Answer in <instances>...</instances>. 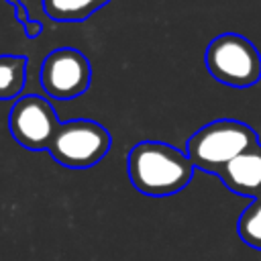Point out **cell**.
I'll list each match as a JSON object with an SVG mask.
<instances>
[{"label": "cell", "mask_w": 261, "mask_h": 261, "mask_svg": "<svg viewBox=\"0 0 261 261\" xmlns=\"http://www.w3.org/2000/svg\"><path fill=\"white\" fill-rule=\"evenodd\" d=\"M110 0H43V10L57 22H80L90 18Z\"/></svg>", "instance_id": "cell-8"}, {"label": "cell", "mask_w": 261, "mask_h": 261, "mask_svg": "<svg viewBox=\"0 0 261 261\" xmlns=\"http://www.w3.org/2000/svg\"><path fill=\"white\" fill-rule=\"evenodd\" d=\"M39 77L49 98L73 100L90 88L92 67L82 51L73 47H59L43 59Z\"/></svg>", "instance_id": "cell-6"}, {"label": "cell", "mask_w": 261, "mask_h": 261, "mask_svg": "<svg viewBox=\"0 0 261 261\" xmlns=\"http://www.w3.org/2000/svg\"><path fill=\"white\" fill-rule=\"evenodd\" d=\"M110 133L96 120H67L61 122L49 153L51 157L69 169L94 167L110 149Z\"/></svg>", "instance_id": "cell-4"}, {"label": "cell", "mask_w": 261, "mask_h": 261, "mask_svg": "<svg viewBox=\"0 0 261 261\" xmlns=\"http://www.w3.org/2000/svg\"><path fill=\"white\" fill-rule=\"evenodd\" d=\"M259 143L253 126L232 118H220L198 128L186 143V153L194 167L218 175V171L243 151Z\"/></svg>", "instance_id": "cell-2"}, {"label": "cell", "mask_w": 261, "mask_h": 261, "mask_svg": "<svg viewBox=\"0 0 261 261\" xmlns=\"http://www.w3.org/2000/svg\"><path fill=\"white\" fill-rule=\"evenodd\" d=\"M237 230L247 247L261 251V198L251 200L245 206V210L239 216Z\"/></svg>", "instance_id": "cell-10"}, {"label": "cell", "mask_w": 261, "mask_h": 261, "mask_svg": "<svg viewBox=\"0 0 261 261\" xmlns=\"http://www.w3.org/2000/svg\"><path fill=\"white\" fill-rule=\"evenodd\" d=\"M6 2H8V4L14 8V16H16V20H18L22 27H27V24L33 20V18L29 16V10H27V6H24L20 0H6Z\"/></svg>", "instance_id": "cell-11"}, {"label": "cell", "mask_w": 261, "mask_h": 261, "mask_svg": "<svg viewBox=\"0 0 261 261\" xmlns=\"http://www.w3.org/2000/svg\"><path fill=\"white\" fill-rule=\"evenodd\" d=\"M210 75L230 88H251L261 80V53L239 33L214 37L204 53Z\"/></svg>", "instance_id": "cell-3"}, {"label": "cell", "mask_w": 261, "mask_h": 261, "mask_svg": "<svg viewBox=\"0 0 261 261\" xmlns=\"http://www.w3.org/2000/svg\"><path fill=\"white\" fill-rule=\"evenodd\" d=\"M61 122L51 102L39 94H27L14 100L8 116L12 139L29 151H49Z\"/></svg>", "instance_id": "cell-5"}, {"label": "cell", "mask_w": 261, "mask_h": 261, "mask_svg": "<svg viewBox=\"0 0 261 261\" xmlns=\"http://www.w3.org/2000/svg\"><path fill=\"white\" fill-rule=\"evenodd\" d=\"M194 169L188 153L161 141H141L126 155L130 184L151 198H167L181 192L192 181Z\"/></svg>", "instance_id": "cell-1"}, {"label": "cell", "mask_w": 261, "mask_h": 261, "mask_svg": "<svg viewBox=\"0 0 261 261\" xmlns=\"http://www.w3.org/2000/svg\"><path fill=\"white\" fill-rule=\"evenodd\" d=\"M220 181L237 196L261 198V143L237 155L218 171Z\"/></svg>", "instance_id": "cell-7"}, {"label": "cell", "mask_w": 261, "mask_h": 261, "mask_svg": "<svg viewBox=\"0 0 261 261\" xmlns=\"http://www.w3.org/2000/svg\"><path fill=\"white\" fill-rule=\"evenodd\" d=\"M27 82L24 55H0V100H16Z\"/></svg>", "instance_id": "cell-9"}]
</instances>
